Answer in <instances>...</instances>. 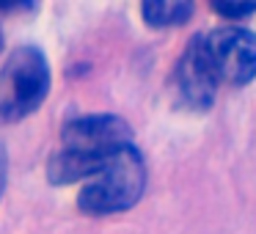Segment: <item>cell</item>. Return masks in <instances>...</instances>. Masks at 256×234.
<instances>
[{
  "instance_id": "6da1fadb",
  "label": "cell",
  "mask_w": 256,
  "mask_h": 234,
  "mask_svg": "<svg viewBox=\"0 0 256 234\" xmlns=\"http://www.w3.org/2000/svg\"><path fill=\"white\" fill-rule=\"evenodd\" d=\"M130 144V127L118 116H83L66 124L64 149L47 162L52 184H72L88 179L105 166V160Z\"/></svg>"
},
{
  "instance_id": "7a4b0ae2",
  "label": "cell",
  "mask_w": 256,
  "mask_h": 234,
  "mask_svg": "<svg viewBox=\"0 0 256 234\" xmlns=\"http://www.w3.org/2000/svg\"><path fill=\"white\" fill-rule=\"evenodd\" d=\"M146 188V166L144 157L132 146H122L105 160V166L86 179L78 204L88 215H113L138 204Z\"/></svg>"
},
{
  "instance_id": "3957f363",
  "label": "cell",
  "mask_w": 256,
  "mask_h": 234,
  "mask_svg": "<svg viewBox=\"0 0 256 234\" xmlns=\"http://www.w3.org/2000/svg\"><path fill=\"white\" fill-rule=\"evenodd\" d=\"M50 91V66L42 50L17 47L0 66V118L20 122L44 102Z\"/></svg>"
},
{
  "instance_id": "277c9868",
  "label": "cell",
  "mask_w": 256,
  "mask_h": 234,
  "mask_svg": "<svg viewBox=\"0 0 256 234\" xmlns=\"http://www.w3.org/2000/svg\"><path fill=\"white\" fill-rule=\"evenodd\" d=\"M204 50L220 83L245 86L256 78V34L248 28H218L204 34Z\"/></svg>"
},
{
  "instance_id": "5b68a950",
  "label": "cell",
  "mask_w": 256,
  "mask_h": 234,
  "mask_svg": "<svg viewBox=\"0 0 256 234\" xmlns=\"http://www.w3.org/2000/svg\"><path fill=\"white\" fill-rule=\"evenodd\" d=\"M220 80L212 72V64L206 58L204 39L196 36L188 44V50L182 52L176 64V74H174V86H176L179 100L193 110H206L215 100V88Z\"/></svg>"
},
{
  "instance_id": "8992f818",
  "label": "cell",
  "mask_w": 256,
  "mask_h": 234,
  "mask_svg": "<svg viewBox=\"0 0 256 234\" xmlns=\"http://www.w3.org/2000/svg\"><path fill=\"white\" fill-rule=\"evenodd\" d=\"M144 20L152 28H166V25H179L193 12V0H140Z\"/></svg>"
},
{
  "instance_id": "52a82bcc",
  "label": "cell",
  "mask_w": 256,
  "mask_h": 234,
  "mask_svg": "<svg viewBox=\"0 0 256 234\" xmlns=\"http://www.w3.org/2000/svg\"><path fill=\"white\" fill-rule=\"evenodd\" d=\"M210 3L226 20H242L256 12V0H210Z\"/></svg>"
},
{
  "instance_id": "ba28073f",
  "label": "cell",
  "mask_w": 256,
  "mask_h": 234,
  "mask_svg": "<svg viewBox=\"0 0 256 234\" xmlns=\"http://www.w3.org/2000/svg\"><path fill=\"white\" fill-rule=\"evenodd\" d=\"M0 8L3 12H25V8H34V0H0Z\"/></svg>"
},
{
  "instance_id": "9c48e42d",
  "label": "cell",
  "mask_w": 256,
  "mask_h": 234,
  "mask_svg": "<svg viewBox=\"0 0 256 234\" xmlns=\"http://www.w3.org/2000/svg\"><path fill=\"white\" fill-rule=\"evenodd\" d=\"M0 190H3V160H0Z\"/></svg>"
}]
</instances>
